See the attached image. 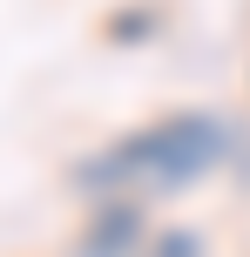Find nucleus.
Wrapping results in <instances>:
<instances>
[{"instance_id":"obj_2","label":"nucleus","mask_w":250,"mask_h":257,"mask_svg":"<svg viewBox=\"0 0 250 257\" xmlns=\"http://www.w3.org/2000/svg\"><path fill=\"white\" fill-rule=\"evenodd\" d=\"M149 250V203L142 196H95L75 257H142Z\"/></svg>"},{"instance_id":"obj_3","label":"nucleus","mask_w":250,"mask_h":257,"mask_svg":"<svg viewBox=\"0 0 250 257\" xmlns=\"http://www.w3.org/2000/svg\"><path fill=\"white\" fill-rule=\"evenodd\" d=\"M142 257H203V237L196 230H162V237H149Z\"/></svg>"},{"instance_id":"obj_1","label":"nucleus","mask_w":250,"mask_h":257,"mask_svg":"<svg viewBox=\"0 0 250 257\" xmlns=\"http://www.w3.org/2000/svg\"><path fill=\"white\" fill-rule=\"evenodd\" d=\"M230 156H237L230 122L210 115V108H183V115H162V122H142L129 136H115L108 149H95L88 163L68 169V183L81 190V203H95V196H142V203H156L169 190L203 183Z\"/></svg>"}]
</instances>
